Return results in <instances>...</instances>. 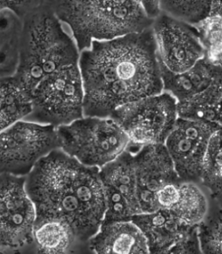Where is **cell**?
<instances>
[{"label": "cell", "instance_id": "6", "mask_svg": "<svg viewBox=\"0 0 222 254\" xmlns=\"http://www.w3.org/2000/svg\"><path fill=\"white\" fill-rule=\"evenodd\" d=\"M33 111L27 121L61 127L83 118L84 90L79 64L67 66L49 75L36 87Z\"/></svg>", "mask_w": 222, "mask_h": 254}, {"label": "cell", "instance_id": "14", "mask_svg": "<svg viewBox=\"0 0 222 254\" xmlns=\"http://www.w3.org/2000/svg\"><path fill=\"white\" fill-rule=\"evenodd\" d=\"M131 221L142 231L149 253L153 254H169L174 246L198 231V226L186 224L168 209L136 214Z\"/></svg>", "mask_w": 222, "mask_h": 254}, {"label": "cell", "instance_id": "28", "mask_svg": "<svg viewBox=\"0 0 222 254\" xmlns=\"http://www.w3.org/2000/svg\"></svg>", "mask_w": 222, "mask_h": 254}, {"label": "cell", "instance_id": "1", "mask_svg": "<svg viewBox=\"0 0 222 254\" xmlns=\"http://www.w3.org/2000/svg\"><path fill=\"white\" fill-rule=\"evenodd\" d=\"M79 67L87 117H111L119 107L164 91L152 28L111 41H94L80 54Z\"/></svg>", "mask_w": 222, "mask_h": 254}, {"label": "cell", "instance_id": "8", "mask_svg": "<svg viewBox=\"0 0 222 254\" xmlns=\"http://www.w3.org/2000/svg\"><path fill=\"white\" fill-rule=\"evenodd\" d=\"M0 143V170L24 177L52 151L59 149L57 131L52 125L18 122L4 129Z\"/></svg>", "mask_w": 222, "mask_h": 254}, {"label": "cell", "instance_id": "18", "mask_svg": "<svg viewBox=\"0 0 222 254\" xmlns=\"http://www.w3.org/2000/svg\"><path fill=\"white\" fill-rule=\"evenodd\" d=\"M80 243L67 222L55 218L38 217L34 229V245L37 252L65 254Z\"/></svg>", "mask_w": 222, "mask_h": 254}, {"label": "cell", "instance_id": "10", "mask_svg": "<svg viewBox=\"0 0 222 254\" xmlns=\"http://www.w3.org/2000/svg\"><path fill=\"white\" fill-rule=\"evenodd\" d=\"M162 65L174 73L187 71L205 58L198 30L163 13L152 26Z\"/></svg>", "mask_w": 222, "mask_h": 254}, {"label": "cell", "instance_id": "17", "mask_svg": "<svg viewBox=\"0 0 222 254\" xmlns=\"http://www.w3.org/2000/svg\"><path fill=\"white\" fill-rule=\"evenodd\" d=\"M178 118L202 122L222 128V75L205 91L194 97L177 102Z\"/></svg>", "mask_w": 222, "mask_h": 254}, {"label": "cell", "instance_id": "4", "mask_svg": "<svg viewBox=\"0 0 222 254\" xmlns=\"http://www.w3.org/2000/svg\"><path fill=\"white\" fill-rule=\"evenodd\" d=\"M56 15L71 29L79 51L94 41L105 42L151 29L154 21L139 1L51 0Z\"/></svg>", "mask_w": 222, "mask_h": 254}, {"label": "cell", "instance_id": "5", "mask_svg": "<svg viewBox=\"0 0 222 254\" xmlns=\"http://www.w3.org/2000/svg\"><path fill=\"white\" fill-rule=\"evenodd\" d=\"M59 149L83 165L103 167L126 150L128 135L112 119L87 117L56 129Z\"/></svg>", "mask_w": 222, "mask_h": 254}, {"label": "cell", "instance_id": "19", "mask_svg": "<svg viewBox=\"0 0 222 254\" xmlns=\"http://www.w3.org/2000/svg\"><path fill=\"white\" fill-rule=\"evenodd\" d=\"M23 22L7 9L0 14V71L1 78L15 75L20 61Z\"/></svg>", "mask_w": 222, "mask_h": 254}, {"label": "cell", "instance_id": "7", "mask_svg": "<svg viewBox=\"0 0 222 254\" xmlns=\"http://www.w3.org/2000/svg\"><path fill=\"white\" fill-rule=\"evenodd\" d=\"M110 118L134 145L165 144L178 119L177 100L162 92L119 107Z\"/></svg>", "mask_w": 222, "mask_h": 254}, {"label": "cell", "instance_id": "23", "mask_svg": "<svg viewBox=\"0 0 222 254\" xmlns=\"http://www.w3.org/2000/svg\"><path fill=\"white\" fill-rule=\"evenodd\" d=\"M163 13L175 19L195 26L204 21L210 13L211 1H161Z\"/></svg>", "mask_w": 222, "mask_h": 254}, {"label": "cell", "instance_id": "11", "mask_svg": "<svg viewBox=\"0 0 222 254\" xmlns=\"http://www.w3.org/2000/svg\"><path fill=\"white\" fill-rule=\"evenodd\" d=\"M99 175L107 202L103 223L131 221L134 215L141 214L133 152L126 149L102 167Z\"/></svg>", "mask_w": 222, "mask_h": 254}, {"label": "cell", "instance_id": "21", "mask_svg": "<svg viewBox=\"0 0 222 254\" xmlns=\"http://www.w3.org/2000/svg\"><path fill=\"white\" fill-rule=\"evenodd\" d=\"M33 111V99L14 75L1 78V129L26 119Z\"/></svg>", "mask_w": 222, "mask_h": 254}, {"label": "cell", "instance_id": "24", "mask_svg": "<svg viewBox=\"0 0 222 254\" xmlns=\"http://www.w3.org/2000/svg\"><path fill=\"white\" fill-rule=\"evenodd\" d=\"M198 230L202 253L222 254V207L213 205Z\"/></svg>", "mask_w": 222, "mask_h": 254}, {"label": "cell", "instance_id": "25", "mask_svg": "<svg viewBox=\"0 0 222 254\" xmlns=\"http://www.w3.org/2000/svg\"><path fill=\"white\" fill-rule=\"evenodd\" d=\"M180 183L169 184L159 190L157 194V202L159 209L170 210L176 204L179 196Z\"/></svg>", "mask_w": 222, "mask_h": 254}, {"label": "cell", "instance_id": "13", "mask_svg": "<svg viewBox=\"0 0 222 254\" xmlns=\"http://www.w3.org/2000/svg\"><path fill=\"white\" fill-rule=\"evenodd\" d=\"M133 153L141 213L153 212L159 210V190L169 184L182 181L165 144L142 145Z\"/></svg>", "mask_w": 222, "mask_h": 254}, {"label": "cell", "instance_id": "3", "mask_svg": "<svg viewBox=\"0 0 222 254\" xmlns=\"http://www.w3.org/2000/svg\"><path fill=\"white\" fill-rule=\"evenodd\" d=\"M22 22L19 64L14 76L33 95L49 75L78 64L80 56L77 45L63 30L56 15L51 0H42Z\"/></svg>", "mask_w": 222, "mask_h": 254}, {"label": "cell", "instance_id": "15", "mask_svg": "<svg viewBox=\"0 0 222 254\" xmlns=\"http://www.w3.org/2000/svg\"><path fill=\"white\" fill-rule=\"evenodd\" d=\"M89 248L97 254H148L146 238L132 221L103 223L90 239Z\"/></svg>", "mask_w": 222, "mask_h": 254}, {"label": "cell", "instance_id": "9", "mask_svg": "<svg viewBox=\"0 0 222 254\" xmlns=\"http://www.w3.org/2000/svg\"><path fill=\"white\" fill-rule=\"evenodd\" d=\"M26 181V177L1 173V253L34 244L37 211Z\"/></svg>", "mask_w": 222, "mask_h": 254}, {"label": "cell", "instance_id": "22", "mask_svg": "<svg viewBox=\"0 0 222 254\" xmlns=\"http://www.w3.org/2000/svg\"><path fill=\"white\" fill-rule=\"evenodd\" d=\"M199 184L210 194L214 204L222 207V128L210 138Z\"/></svg>", "mask_w": 222, "mask_h": 254}, {"label": "cell", "instance_id": "2", "mask_svg": "<svg viewBox=\"0 0 222 254\" xmlns=\"http://www.w3.org/2000/svg\"><path fill=\"white\" fill-rule=\"evenodd\" d=\"M26 189L37 216L67 222L80 243L93 238L103 224L107 202L99 168L83 165L62 149L36 164Z\"/></svg>", "mask_w": 222, "mask_h": 254}, {"label": "cell", "instance_id": "12", "mask_svg": "<svg viewBox=\"0 0 222 254\" xmlns=\"http://www.w3.org/2000/svg\"><path fill=\"white\" fill-rule=\"evenodd\" d=\"M217 128L178 118L165 145L181 181L199 183L209 143Z\"/></svg>", "mask_w": 222, "mask_h": 254}, {"label": "cell", "instance_id": "27", "mask_svg": "<svg viewBox=\"0 0 222 254\" xmlns=\"http://www.w3.org/2000/svg\"><path fill=\"white\" fill-rule=\"evenodd\" d=\"M141 3L145 10V14L153 21H155L159 16L163 14L161 1H143Z\"/></svg>", "mask_w": 222, "mask_h": 254}, {"label": "cell", "instance_id": "20", "mask_svg": "<svg viewBox=\"0 0 222 254\" xmlns=\"http://www.w3.org/2000/svg\"><path fill=\"white\" fill-rule=\"evenodd\" d=\"M213 205L210 194L199 183L182 181L178 202L170 210L186 224L198 226L207 218Z\"/></svg>", "mask_w": 222, "mask_h": 254}, {"label": "cell", "instance_id": "26", "mask_svg": "<svg viewBox=\"0 0 222 254\" xmlns=\"http://www.w3.org/2000/svg\"><path fill=\"white\" fill-rule=\"evenodd\" d=\"M42 0H28V1H5L0 2V9H7L13 12L18 18L23 19L30 12L42 3Z\"/></svg>", "mask_w": 222, "mask_h": 254}, {"label": "cell", "instance_id": "16", "mask_svg": "<svg viewBox=\"0 0 222 254\" xmlns=\"http://www.w3.org/2000/svg\"><path fill=\"white\" fill-rule=\"evenodd\" d=\"M161 67L164 90L177 102L185 101L201 93L222 75V67L206 58L181 73H174L161 64Z\"/></svg>", "mask_w": 222, "mask_h": 254}]
</instances>
